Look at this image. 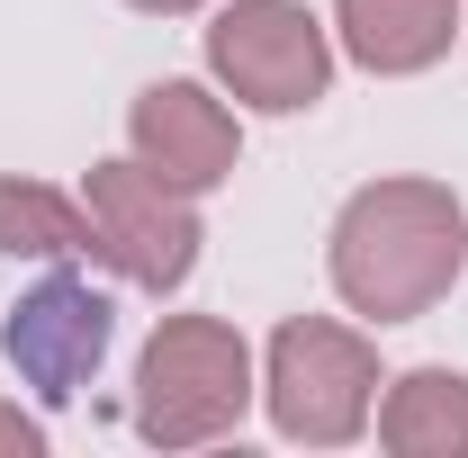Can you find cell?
Returning <instances> with one entry per match:
<instances>
[{"mask_svg":"<svg viewBox=\"0 0 468 458\" xmlns=\"http://www.w3.org/2000/svg\"><path fill=\"white\" fill-rule=\"evenodd\" d=\"M126 9H144V18H189V9H207V0H126Z\"/></svg>","mask_w":468,"mask_h":458,"instance_id":"cell-12","label":"cell"},{"mask_svg":"<svg viewBox=\"0 0 468 458\" xmlns=\"http://www.w3.org/2000/svg\"><path fill=\"white\" fill-rule=\"evenodd\" d=\"M207 81L234 109L297 117L334 90V27L306 0H226L207 18Z\"/></svg>","mask_w":468,"mask_h":458,"instance_id":"cell-4","label":"cell"},{"mask_svg":"<svg viewBox=\"0 0 468 458\" xmlns=\"http://www.w3.org/2000/svg\"><path fill=\"white\" fill-rule=\"evenodd\" d=\"M81 207H90V261H109L126 287H154V297H172L189 270H198V198L172 189L163 172H144L135 153H117V162H90L81 180Z\"/></svg>","mask_w":468,"mask_h":458,"instance_id":"cell-5","label":"cell"},{"mask_svg":"<svg viewBox=\"0 0 468 458\" xmlns=\"http://www.w3.org/2000/svg\"><path fill=\"white\" fill-rule=\"evenodd\" d=\"M378 450L397 458H468V369H406L378 396Z\"/></svg>","mask_w":468,"mask_h":458,"instance_id":"cell-9","label":"cell"},{"mask_svg":"<svg viewBox=\"0 0 468 458\" xmlns=\"http://www.w3.org/2000/svg\"><path fill=\"white\" fill-rule=\"evenodd\" d=\"M117 342V306L109 287L72 279H37L18 306H9V324H0V350H9V369H18V387H37L46 404H72L90 378H100V359Z\"/></svg>","mask_w":468,"mask_h":458,"instance_id":"cell-6","label":"cell"},{"mask_svg":"<svg viewBox=\"0 0 468 458\" xmlns=\"http://www.w3.org/2000/svg\"><path fill=\"white\" fill-rule=\"evenodd\" d=\"M252 396H261V369L226 315H163L135 350V432L154 450H207L243 432Z\"/></svg>","mask_w":468,"mask_h":458,"instance_id":"cell-2","label":"cell"},{"mask_svg":"<svg viewBox=\"0 0 468 458\" xmlns=\"http://www.w3.org/2000/svg\"><path fill=\"white\" fill-rule=\"evenodd\" d=\"M126 153H135L144 172H163L172 189L207 198V189H226L234 162H243V126H234V109L207 81H144L135 109H126Z\"/></svg>","mask_w":468,"mask_h":458,"instance_id":"cell-7","label":"cell"},{"mask_svg":"<svg viewBox=\"0 0 468 458\" xmlns=\"http://www.w3.org/2000/svg\"><path fill=\"white\" fill-rule=\"evenodd\" d=\"M468 0H334V46L378 81H406L460 46Z\"/></svg>","mask_w":468,"mask_h":458,"instance_id":"cell-8","label":"cell"},{"mask_svg":"<svg viewBox=\"0 0 468 458\" xmlns=\"http://www.w3.org/2000/svg\"><path fill=\"white\" fill-rule=\"evenodd\" d=\"M324 270L360 324H414L432 315L468 270V207L451 180H369L351 189L334 234H324Z\"/></svg>","mask_w":468,"mask_h":458,"instance_id":"cell-1","label":"cell"},{"mask_svg":"<svg viewBox=\"0 0 468 458\" xmlns=\"http://www.w3.org/2000/svg\"><path fill=\"white\" fill-rule=\"evenodd\" d=\"M378 350L360 324H334V315H289L271 350H261V404H271V432L280 441H306V450H343L369 432L378 413Z\"/></svg>","mask_w":468,"mask_h":458,"instance_id":"cell-3","label":"cell"},{"mask_svg":"<svg viewBox=\"0 0 468 458\" xmlns=\"http://www.w3.org/2000/svg\"><path fill=\"white\" fill-rule=\"evenodd\" d=\"M37 450H46V422L18 413V404H0V458H37Z\"/></svg>","mask_w":468,"mask_h":458,"instance_id":"cell-11","label":"cell"},{"mask_svg":"<svg viewBox=\"0 0 468 458\" xmlns=\"http://www.w3.org/2000/svg\"><path fill=\"white\" fill-rule=\"evenodd\" d=\"M0 252L9 261H90V207L55 180L0 172Z\"/></svg>","mask_w":468,"mask_h":458,"instance_id":"cell-10","label":"cell"}]
</instances>
